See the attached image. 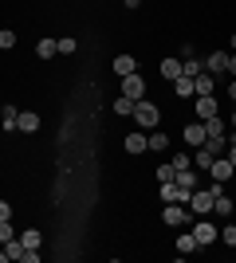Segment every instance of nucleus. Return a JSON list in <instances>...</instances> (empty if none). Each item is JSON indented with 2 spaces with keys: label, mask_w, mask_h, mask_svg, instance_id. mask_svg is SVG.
I'll list each match as a JSON object with an SVG mask.
<instances>
[{
  "label": "nucleus",
  "mask_w": 236,
  "mask_h": 263,
  "mask_svg": "<svg viewBox=\"0 0 236 263\" xmlns=\"http://www.w3.org/2000/svg\"><path fill=\"white\" fill-rule=\"evenodd\" d=\"M225 193V185L221 181H213V189H193V197H189V212L193 216H209L213 212V200Z\"/></svg>",
  "instance_id": "obj_1"
},
{
  "label": "nucleus",
  "mask_w": 236,
  "mask_h": 263,
  "mask_svg": "<svg viewBox=\"0 0 236 263\" xmlns=\"http://www.w3.org/2000/svg\"><path fill=\"white\" fill-rule=\"evenodd\" d=\"M130 118H134L138 126H142V130H154L157 122H161V110H157L154 102H146V99H138V102H134V114H130Z\"/></svg>",
  "instance_id": "obj_2"
},
{
  "label": "nucleus",
  "mask_w": 236,
  "mask_h": 263,
  "mask_svg": "<svg viewBox=\"0 0 236 263\" xmlns=\"http://www.w3.org/2000/svg\"><path fill=\"white\" fill-rule=\"evenodd\" d=\"M189 232L197 236V243H201V248L216 243V236H221V232L213 228V220H205V216H197V220H193V224H189Z\"/></svg>",
  "instance_id": "obj_3"
},
{
  "label": "nucleus",
  "mask_w": 236,
  "mask_h": 263,
  "mask_svg": "<svg viewBox=\"0 0 236 263\" xmlns=\"http://www.w3.org/2000/svg\"><path fill=\"white\" fill-rule=\"evenodd\" d=\"M189 197H193V189H181L177 181H166V185H161V200H166V204H185V209H189Z\"/></svg>",
  "instance_id": "obj_4"
},
{
  "label": "nucleus",
  "mask_w": 236,
  "mask_h": 263,
  "mask_svg": "<svg viewBox=\"0 0 236 263\" xmlns=\"http://www.w3.org/2000/svg\"><path fill=\"white\" fill-rule=\"evenodd\" d=\"M161 220H166L169 228H189V224H193V212H185V204H166Z\"/></svg>",
  "instance_id": "obj_5"
},
{
  "label": "nucleus",
  "mask_w": 236,
  "mask_h": 263,
  "mask_svg": "<svg viewBox=\"0 0 236 263\" xmlns=\"http://www.w3.org/2000/svg\"><path fill=\"white\" fill-rule=\"evenodd\" d=\"M118 95H126V99H134V102H138V99H146V79L138 75V71H134V75H126Z\"/></svg>",
  "instance_id": "obj_6"
},
{
  "label": "nucleus",
  "mask_w": 236,
  "mask_h": 263,
  "mask_svg": "<svg viewBox=\"0 0 236 263\" xmlns=\"http://www.w3.org/2000/svg\"><path fill=\"white\" fill-rule=\"evenodd\" d=\"M232 169H236V165L228 161L225 154H221V157H213V165H209V173H213V181H221V185H228V181H232Z\"/></svg>",
  "instance_id": "obj_7"
},
{
  "label": "nucleus",
  "mask_w": 236,
  "mask_h": 263,
  "mask_svg": "<svg viewBox=\"0 0 236 263\" xmlns=\"http://www.w3.org/2000/svg\"><path fill=\"white\" fill-rule=\"evenodd\" d=\"M221 114V106H216V95H197V122H209Z\"/></svg>",
  "instance_id": "obj_8"
},
{
  "label": "nucleus",
  "mask_w": 236,
  "mask_h": 263,
  "mask_svg": "<svg viewBox=\"0 0 236 263\" xmlns=\"http://www.w3.org/2000/svg\"><path fill=\"white\" fill-rule=\"evenodd\" d=\"M111 71H114L118 79H126V75H134V71H138V59H134V55H114Z\"/></svg>",
  "instance_id": "obj_9"
},
{
  "label": "nucleus",
  "mask_w": 236,
  "mask_h": 263,
  "mask_svg": "<svg viewBox=\"0 0 236 263\" xmlns=\"http://www.w3.org/2000/svg\"><path fill=\"white\" fill-rule=\"evenodd\" d=\"M122 145H126V154L138 157V154H146V149H150V134H126Z\"/></svg>",
  "instance_id": "obj_10"
},
{
  "label": "nucleus",
  "mask_w": 236,
  "mask_h": 263,
  "mask_svg": "<svg viewBox=\"0 0 236 263\" xmlns=\"http://www.w3.org/2000/svg\"><path fill=\"white\" fill-rule=\"evenodd\" d=\"M205 71H209V75H225L228 71V51H213L205 59Z\"/></svg>",
  "instance_id": "obj_11"
},
{
  "label": "nucleus",
  "mask_w": 236,
  "mask_h": 263,
  "mask_svg": "<svg viewBox=\"0 0 236 263\" xmlns=\"http://www.w3.org/2000/svg\"><path fill=\"white\" fill-rule=\"evenodd\" d=\"M181 138H185L193 149H197V145H205V122H189V126L181 130Z\"/></svg>",
  "instance_id": "obj_12"
},
{
  "label": "nucleus",
  "mask_w": 236,
  "mask_h": 263,
  "mask_svg": "<svg viewBox=\"0 0 236 263\" xmlns=\"http://www.w3.org/2000/svg\"><path fill=\"white\" fill-rule=\"evenodd\" d=\"M213 149H209V145H197V149H193V169H201V173H209V165H213Z\"/></svg>",
  "instance_id": "obj_13"
},
{
  "label": "nucleus",
  "mask_w": 236,
  "mask_h": 263,
  "mask_svg": "<svg viewBox=\"0 0 236 263\" xmlns=\"http://www.w3.org/2000/svg\"><path fill=\"white\" fill-rule=\"evenodd\" d=\"M40 126H44V122H40V114H35V110H24L20 122H16V130H24V134H35Z\"/></svg>",
  "instance_id": "obj_14"
},
{
  "label": "nucleus",
  "mask_w": 236,
  "mask_h": 263,
  "mask_svg": "<svg viewBox=\"0 0 236 263\" xmlns=\"http://www.w3.org/2000/svg\"><path fill=\"white\" fill-rule=\"evenodd\" d=\"M173 95H177V99H197V87H193V79H189V75L173 79Z\"/></svg>",
  "instance_id": "obj_15"
},
{
  "label": "nucleus",
  "mask_w": 236,
  "mask_h": 263,
  "mask_svg": "<svg viewBox=\"0 0 236 263\" xmlns=\"http://www.w3.org/2000/svg\"><path fill=\"white\" fill-rule=\"evenodd\" d=\"M157 71H161V79H169V83H173V79H181V59H177V55H169V59H161V67H157Z\"/></svg>",
  "instance_id": "obj_16"
},
{
  "label": "nucleus",
  "mask_w": 236,
  "mask_h": 263,
  "mask_svg": "<svg viewBox=\"0 0 236 263\" xmlns=\"http://www.w3.org/2000/svg\"><path fill=\"white\" fill-rule=\"evenodd\" d=\"M177 252H181V255L201 252V243H197V236H193V232H181V236H177Z\"/></svg>",
  "instance_id": "obj_17"
},
{
  "label": "nucleus",
  "mask_w": 236,
  "mask_h": 263,
  "mask_svg": "<svg viewBox=\"0 0 236 263\" xmlns=\"http://www.w3.org/2000/svg\"><path fill=\"white\" fill-rule=\"evenodd\" d=\"M56 51H59V40H51V35H44V40L35 44V55H40V59H51Z\"/></svg>",
  "instance_id": "obj_18"
},
{
  "label": "nucleus",
  "mask_w": 236,
  "mask_h": 263,
  "mask_svg": "<svg viewBox=\"0 0 236 263\" xmlns=\"http://www.w3.org/2000/svg\"><path fill=\"white\" fill-rule=\"evenodd\" d=\"M16 122H20V110H16V106L0 110V130H16Z\"/></svg>",
  "instance_id": "obj_19"
},
{
  "label": "nucleus",
  "mask_w": 236,
  "mask_h": 263,
  "mask_svg": "<svg viewBox=\"0 0 236 263\" xmlns=\"http://www.w3.org/2000/svg\"><path fill=\"white\" fill-rule=\"evenodd\" d=\"M150 149H154V154H166V149H169V134L150 130Z\"/></svg>",
  "instance_id": "obj_20"
},
{
  "label": "nucleus",
  "mask_w": 236,
  "mask_h": 263,
  "mask_svg": "<svg viewBox=\"0 0 236 263\" xmlns=\"http://www.w3.org/2000/svg\"><path fill=\"white\" fill-rule=\"evenodd\" d=\"M20 243H24V248H40V243H44V232H40V228H24Z\"/></svg>",
  "instance_id": "obj_21"
},
{
  "label": "nucleus",
  "mask_w": 236,
  "mask_h": 263,
  "mask_svg": "<svg viewBox=\"0 0 236 263\" xmlns=\"http://www.w3.org/2000/svg\"><path fill=\"white\" fill-rule=\"evenodd\" d=\"M173 181H177L181 189H197V169H193V165H189V169H177V177H173Z\"/></svg>",
  "instance_id": "obj_22"
},
{
  "label": "nucleus",
  "mask_w": 236,
  "mask_h": 263,
  "mask_svg": "<svg viewBox=\"0 0 236 263\" xmlns=\"http://www.w3.org/2000/svg\"><path fill=\"white\" fill-rule=\"evenodd\" d=\"M225 126H228V122H221V114L209 118V122H205V138H225Z\"/></svg>",
  "instance_id": "obj_23"
},
{
  "label": "nucleus",
  "mask_w": 236,
  "mask_h": 263,
  "mask_svg": "<svg viewBox=\"0 0 236 263\" xmlns=\"http://www.w3.org/2000/svg\"><path fill=\"white\" fill-rule=\"evenodd\" d=\"M213 79H216V75H209V71H201V75L193 79V87H197V95H213Z\"/></svg>",
  "instance_id": "obj_24"
},
{
  "label": "nucleus",
  "mask_w": 236,
  "mask_h": 263,
  "mask_svg": "<svg viewBox=\"0 0 236 263\" xmlns=\"http://www.w3.org/2000/svg\"><path fill=\"white\" fill-rule=\"evenodd\" d=\"M201 71H205V59H193V55H189V59L181 63V75H189V79H197Z\"/></svg>",
  "instance_id": "obj_25"
},
{
  "label": "nucleus",
  "mask_w": 236,
  "mask_h": 263,
  "mask_svg": "<svg viewBox=\"0 0 236 263\" xmlns=\"http://www.w3.org/2000/svg\"><path fill=\"white\" fill-rule=\"evenodd\" d=\"M114 114H118V118H122V114H134V99L118 95V99H114Z\"/></svg>",
  "instance_id": "obj_26"
},
{
  "label": "nucleus",
  "mask_w": 236,
  "mask_h": 263,
  "mask_svg": "<svg viewBox=\"0 0 236 263\" xmlns=\"http://www.w3.org/2000/svg\"><path fill=\"white\" fill-rule=\"evenodd\" d=\"M213 212H216V216H232V200H228L225 193H221V197L213 200Z\"/></svg>",
  "instance_id": "obj_27"
},
{
  "label": "nucleus",
  "mask_w": 236,
  "mask_h": 263,
  "mask_svg": "<svg viewBox=\"0 0 236 263\" xmlns=\"http://www.w3.org/2000/svg\"><path fill=\"white\" fill-rule=\"evenodd\" d=\"M221 243H228V248H236V224H228V228H221V236H216Z\"/></svg>",
  "instance_id": "obj_28"
},
{
  "label": "nucleus",
  "mask_w": 236,
  "mask_h": 263,
  "mask_svg": "<svg viewBox=\"0 0 236 263\" xmlns=\"http://www.w3.org/2000/svg\"><path fill=\"white\" fill-rule=\"evenodd\" d=\"M173 177H177L173 161H169V165H157V181H161V185H166V181H173Z\"/></svg>",
  "instance_id": "obj_29"
},
{
  "label": "nucleus",
  "mask_w": 236,
  "mask_h": 263,
  "mask_svg": "<svg viewBox=\"0 0 236 263\" xmlns=\"http://www.w3.org/2000/svg\"><path fill=\"white\" fill-rule=\"evenodd\" d=\"M16 240V228H12V220H0V243Z\"/></svg>",
  "instance_id": "obj_30"
},
{
  "label": "nucleus",
  "mask_w": 236,
  "mask_h": 263,
  "mask_svg": "<svg viewBox=\"0 0 236 263\" xmlns=\"http://www.w3.org/2000/svg\"><path fill=\"white\" fill-rule=\"evenodd\" d=\"M12 47H16V32L4 28V32H0V51H12Z\"/></svg>",
  "instance_id": "obj_31"
},
{
  "label": "nucleus",
  "mask_w": 236,
  "mask_h": 263,
  "mask_svg": "<svg viewBox=\"0 0 236 263\" xmlns=\"http://www.w3.org/2000/svg\"><path fill=\"white\" fill-rule=\"evenodd\" d=\"M75 40H71V35H63V40H59V55H75Z\"/></svg>",
  "instance_id": "obj_32"
},
{
  "label": "nucleus",
  "mask_w": 236,
  "mask_h": 263,
  "mask_svg": "<svg viewBox=\"0 0 236 263\" xmlns=\"http://www.w3.org/2000/svg\"><path fill=\"white\" fill-rule=\"evenodd\" d=\"M189 165H193V154H177L173 157V169H189Z\"/></svg>",
  "instance_id": "obj_33"
},
{
  "label": "nucleus",
  "mask_w": 236,
  "mask_h": 263,
  "mask_svg": "<svg viewBox=\"0 0 236 263\" xmlns=\"http://www.w3.org/2000/svg\"><path fill=\"white\" fill-rule=\"evenodd\" d=\"M0 220H12V204L8 200H0Z\"/></svg>",
  "instance_id": "obj_34"
},
{
  "label": "nucleus",
  "mask_w": 236,
  "mask_h": 263,
  "mask_svg": "<svg viewBox=\"0 0 236 263\" xmlns=\"http://www.w3.org/2000/svg\"><path fill=\"white\" fill-rule=\"evenodd\" d=\"M228 75L236 79V51H228Z\"/></svg>",
  "instance_id": "obj_35"
},
{
  "label": "nucleus",
  "mask_w": 236,
  "mask_h": 263,
  "mask_svg": "<svg viewBox=\"0 0 236 263\" xmlns=\"http://www.w3.org/2000/svg\"><path fill=\"white\" fill-rule=\"evenodd\" d=\"M228 99L236 102V79H232V83H228Z\"/></svg>",
  "instance_id": "obj_36"
},
{
  "label": "nucleus",
  "mask_w": 236,
  "mask_h": 263,
  "mask_svg": "<svg viewBox=\"0 0 236 263\" xmlns=\"http://www.w3.org/2000/svg\"><path fill=\"white\" fill-rule=\"evenodd\" d=\"M225 157H228V161H232V165H236V149H232V145H228V154H225Z\"/></svg>",
  "instance_id": "obj_37"
},
{
  "label": "nucleus",
  "mask_w": 236,
  "mask_h": 263,
  "mask_svg": "<svg viewBox=\"0 0 236 263\" xmlns=\"http://www.w3.org/2000/svg\"><path fill=\"white\" fill-rule=\"evenodd\" d=\"M122 4H126V8H138V4H142V0H122Z\"/></svg>",
  "instance_id": "obj_38"
},
{
  "label": "nucleus",
  "mask_w": 236,
  "mask_h": 263,
  "mask_svg": "<svg viewBox=\"0 0 236 263\" xmlns=\"http://www.w3.org/2000/svg\"><path fill=\"white\" fill-rule=\"evenodd\" d=\"M228 126H232V130H236V110H232V118H228Z\"/></svg>",
  "instance_id": "obj_39"
},
{
  "label": "nucleus",
  "mask_w": 236,
  "mask_h": 263,
  "mask_svg": "<svg viewBox=\"0 0 236 263\" xmlns=\"http://www.w3.org/2000/svg\"><path fill=\"white\" fill-rule=\"evenodd\" d=\"M232 51H236V32H232Z\"/></svg>",
  "instance_id": "obj_40"
},
{
  "label": "nucleus",
  "mask_w": 236,
  "mask_h": 263,
  "mask_svg": "<svg viewBox=\"0 0 236 263\" xmlns=\"http://www.w3.org/2000/svg\"><path fill=\"white\" fill-rule=\"evenodd\" d=\"M232 185H236V169H232Z\"/></svg>",
  "instance_id": "obj_41"
}]
</instances>
